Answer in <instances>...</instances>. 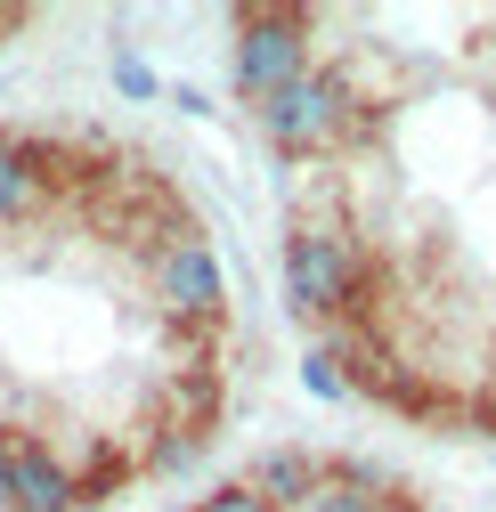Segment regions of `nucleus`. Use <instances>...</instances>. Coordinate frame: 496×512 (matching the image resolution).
<instances>
[{
  "label": "nucleus",
  "instance_id": "f257e3e1",
  "mask_svg": "<svg viewBox=\"0 0 496 512\" xmlns=\"http://www.w3.org/2000/svg\"><path fill=\"white\" fill-rule=\"evenodd\" d=\"M285 301L301 326H366V252L326 220H301L285 236Z\"/></svg>",
  "mask_w": 496,
  "mask_h": 512
},
{
  "label": "nucleus",
  "instance_id": "f03ea898",
  "mask_svg": "<svg viewBox=\"0 0 496 512\" xmlns=\"http://www.w3.org/2000/svg\"><path fill=\"white\" fill-rule=\"evenodd\" d=\"M253 122H261V139L277 147V155H334L350 131H358V90H350V74L342 66H309L301 82H285L277 98H261L253 106Z\"/></svg>",
  "mask_w": 496,
  "mask_h": 512
},
{
  "label": "nucleus",
  "instance_id": "7ed1b4c3",
  "mask_svg": "<svg viewBox=\"0 0 496 512\" xmlns=\"http://www.w3.org/2000/svg\"><path fill=\"white\" fill-rule=\"evenodd\" d=\"M228 82H236V98L244 106H261V98H277L285 82H301L318 57H309V17L301 9H236L228 17Z\"/></svg>",
  "mask_w": 496,
  "mask_h": 512
},
{
  "label": "nucleus",
  "instance_id": "20e7f679",
  "mask_svg": "<svg viewBox=\"0 0 496 512\" xmlns=\"http://www.w3.org/2000/svg\"><path fill=\"white\" fill-rule=\"evenodd\" d=\"M147 285H155V309L171 317V326H188V334H204V326L228 317V269H220V252L196 228H179V236L155 244Z\"/></svg>",
  "mask_w": 496,
  "mask_h": 512
},
{
  "label": "nucleus",
  "instance_id": "39448f33",
  "mask_svg": "<svg viewBox=\"0 0 496 512\" xmlns=\"http://www.w3.org/2000/svg\"><path fill=\"white\" fill-rule=\"evenodd\" d=\"M0 464H9V512H82V472L49 439L0 431Z\"/></svg>",
  "mask_w": 496,
  "mask_h": 512
},
{
  "label": "nucleus",
  "instance_id": "423d86ee",
  "mask_svg": "<svg viewBox=\"0 0 496 512\" xmlns=\"http://www.w3.org/2000/svg\"><path fill=\"white\" fill-rule=\"evenodd\" d=\"M326 456H309V447H269V456H253V472H244V488H253L269 512H293L309 488H318Z\"/></svg>",
  "mask_w": 496,
  "mask_h": 512
},
{
  "label": "nucleus",
  "instance_id": "0eeeda50",
  "mask_svg": "<svg viewBox=\"0 0 496 512\" xmlns=\"http://www.w3.org/2000/svg\"><path fill=\"white\" fill-rule=\"evenodd\" d=\"M391 496H399V488H383L366 464H350V456H342V464H326V472H318V488H309L293 512H391Z\"/></svg>",
  "mask_w": 496,
  "mask_h": 512
},
{
  "label": "nucleus",
  "instance_id": "6e6552de",
  "mask_svg": "<svg viewBox=\"0 0 496 512\" xmlns=\"http://www.w3.org/2000/svg\"><path fill=\"white\" fill-rule=\"evenodd\" d=\"M49 196V171H41V147L33 139H0V228L33 220Z\"/></svg>",
  "mask_w": 496,
  "mask_h": 512
},
{
  "label": "nucleus",
  "instance_id": "1a4fd4ad",
  "mask_svg": "<svg viewBox=\"0 0 496 512\" xmlns=\"http://www.w3.org/2000/svg\"><path fill=\"white\" fill-rule=\"evenodd\" d=\"M301 382H309V399H350V374H342V350H309L301 358Z\"/></svg>",
  "mask_w": 496,
  "mask_h": 512
},
{
  "label": "nucleus",
  "instance_id": "9d476101",
  "mask_svg": "<svg viewBox=\"0 0 496 512\" xmlns=\"http://www.w3.org/2000/svg\"><path fill=\"white\" fill-rule=\"evenodd\" d=\"M114 90H122V98H139V106L163 98V82H155V66H147L139 49H114Z\"/></svg>",
  "mask_w": 496,
  "mask_h": 512
},
{
  "label": "nucleus",
  "instance_id": "9b49d317",
  "mask_svg": "<svg viewBox=\"0 0 496 512\" xmlns=\"http://www.w3.org/2000/svg\"><path fill=\"white\" fill-rule=\"evenodd\" d=\"M188 512H269V504H261L253 488H244V480H220V488H212V496H196Z\"/></svg>",
  "mask_w": 496,
  "mask_h": 512
},
{
  "label": "nucleus",
  "instance_id": "f8f14e48",
  "mask_svg": "<svg viewBox=\"0 0 496 512\" xmlns=\"http://www.w3.org/2000/svg\"><path fill=\"white\" fill-rule=\"evenodd\" d=\"M17 25H25V17H17V9H0V41H9V33H17Z\"/></svg>",
  "mask_w": 496,
  "mask_h": 512
},
{
  "label": "nucleus",
  "instance_id": "ddd939ff",
  "mask_svg": "<svg viewBox=\"0 0 496 512\" xmlns=\"http://www.w3.org/2000/svg\"><path fill=\"white\" fill-rule=\"evenodd\" d=\"M0 512H9V464H0Z\"/></svg>",
  "mask_w": 496,
  "mask_h": 512
}]
</instances>
